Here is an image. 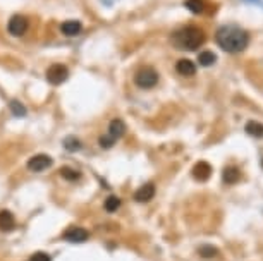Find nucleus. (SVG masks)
<instances>
[{
  "label": "nucleus",
  "mask_w": 263,
  "mask_h": 261,
  "mask_svg": "<svg viewBox=\"0 0 263 261\" xmlns=\"http://www.w3.org/2000/svg\"><path fill=\"white\" fill-rule=\"evenodd\" d=\"M241 177V172H239L236 167H227L222 174V179H224L225 184H236Z\"/></svg>",
  "instance_id": "14"
},
{
  "label": "nucleus",
  "mask_w": 263,
  "mask_h": 261,
  "mask_svg": "<svg viewBox=\"0 0 263 261\" xmlns=\"http://www.w3.org/2000/svg\"><path fill=\"white\" fill-rule=\"evenodd\" d=\"M64 148L67 152H77V150H81V141L74 136H69V138L64 139Z\"/></svg>",
  "instance_id": "19"
},
{
  "label": "nucleus",
  "mask_w": 263,
  "mask_h": 261,
  "mask_svg": "<svg viewBox=\"0 0 263 261\" xmlns=\"http://www.w3.org/2000/svg\"><path fill=\"white\" fill-rule=\"evenodd\" d=\"M124 132H126V124H124L120 119H114L112 122L109 124V132H107V134H109L112 139L117 141L119 138H122Z\"/></svg>",
  "instance_id": "11"
},
{
  "label": "nucleus",
  "mask_w": 263,
  "mask_h": 261,
  "mask_svg": "<svg viewBox=\"0 0 263 261\" xmlns=\"http://www.w3.org/2000/svg\"><path fill=\"white\" fill-rule=\"evenodd\" d=\"M81 29H83V24H81L79 21H74V19H71V21H66L62 26H60V31H62V35L69 36V38H72V36H77L81 33Z\"/></svg>",
  "instance_id": "12"
},
{
  "label": "nucleus",
  "mask_w": 263,
  "mask_h": 261,
  "mask_svg": "<svg viewBox=\"0 0 263 261\" xmlns=\"http://www.w3.org/2000/svg\"><path fill=\"white\" fill-rule=\"evenodd\" d=\"M52 162L53 160L48 155H35L28 160V169L31 172H43L48 167H52Z\"/></svg>",
  "instance_id": "6"
},
{
  "label": "nucleus",
  "mask_w": 263,
  "mask_h": 261,
  "mask_svg": "<svg viewBox=\"0 0 263 261\" xmlns=\"http://www.w3.org/2000/svg\"><path fill=\"white\" fill-rule=\"evenodd\" d=\"M198 251H200V254L203 258H214V256H217V253H218L214 246H201Z\"/></svg>",
  "instance_id": "22"
},
{
  "label": "nucleus",
  "mask_w": 263,
  "mask_h": 261,
  "mask_svg": "<svg viewBox=\"0 0 263 261\" xmlns=\"http://www.w3.org/2000/svg\"><path fill=\"white\" fill-rule=\"evenodd\" d=\"M105 210L109 213H114V212H117L119 210V206H120V199L117 198V196H109V198L105 199Z\"/></svg>",
  "instance_id": "20"
},
{
  "label": "nucleus",
  "mask_w": 263,
  "mask_h": 261,
  "mask_svg": "<svg viewBox=\"0 0 263 261\" xmlns=\"http://www.w3.org/2000/svg\"><path fill=\"white\" fill-rule=\"evenodd\" d=\"M67 78H69V71L62 64H53V65H50L47 69V81L52 86L62 85L64 81H67Z\"/></svg>",
  "instance_id": "4"
},
{
  "label": "nucleus",
  "mask_w": 263,
  "mask_h": 261,
  "mask_svg": "<svg viewBox=\"0 0 263 261\" xmlns=\"http://www.w3.org/2000/svg\"><path fill=\"white\" fill-rule=\"evenodd\" d=\"M134 83L136 86H140L141 89H150L153 86H157L158 83V74L155 69L151 67H143L134 74Z\"/></svg>",
  "instance_id": "3"
},
{
  "label": "nucleus",
  "mask_w": 263,
  "mask_h": 261,
  "mask_svg": "<svg viewBox=\"0 0 263 261\" xmlns=\"http://www.w3.org/2000/svg\"><path fill=\"white\" fill-rule=\"evenodd\" d=\"M98 143H100V146H102V148H112L114 143H116V139H112L109 134H105V136H102V138L98 139Z\"/></svg>",
  "instance_id": "23"
},
{
  "label": "nucleus",
  "mask_w": 263,
  "mask_h": 261,
  "mask_svg": "<svg viewBox=\"0 0 263 261\" xmlns=\"http://www.w3.org/2000/svg\"><path fill=\"white\" fill-rule=\"evenodd\" d=\"M29 261H52L50 260V256L47 253H42V251H40V253H35L31 256V260Z\"/></svg>",
  "instance_id": "24"
},
{
  "label": "nucleus",
  "mask_w": 263,
  "mask_h": 261,
  "mask_svg": "<svg viewBox=\"0 0 263 261\" xmlns=\"http://www.w3.org/2000/svg\"><path fill=\"white\" fill-rule=\"evenodd\" d=\"M7 31L12 36H23L28 31V19L24 16H12L7 24Z\"/></svg>",
  "instance_id": "5"
},
{
  "label": "nucleus",
  "mask_w": 263,
  "mask_h": 261,
  "mask_svg": "<svg viewBox=\"0 0 263 261\" xmlns=\"http://www.w3.org/2000/svg\"><path fill=\"white\" fill-rule=\"evenodd\" d=\"M153 196H155V186L153 184H144V186H141L140 189L134 193V199H136L138 203L150 201V199H153Z\"/></svg>",
  "instance_id": "8"
},
{
  "label": "nucleus",
  "mask_w": 263,
  "mask_h": 261,
  "mask_svg": "<svg viewBox=\"0 0 263 261\" xmlns=\"http://www.w3.org/2000/svg\"><path fill=\"white\" fill-rule=\"evenodd\" d=\"M210 175H212V167H210V163H207V162H198L196 165L193 167V177H194L196 180H200V182L207 180Z\"/></svg>",
  "instance_id": "9"
},
{
  "label": "nucleus",
  "mask_w": 263,
  "mask_h": 261,
  "mask_svg": "<svg viewBox=\"0 0 263 261\" xmlns=\"http://www.w3.org/2000/svg\"><path fill=\"white\" fill-rule=\"evenodd\" d=\"M215 40H217L218 46L222 50L229 53H238L242 52V50L248 46L249 43V35L241 29L239 26L234 24H227V26H222L218 28L217 35H215Z\"/></svg>",
  "instance_id": "1"
},
{
  "label": "nucleus",
  "mask_w": 263,
  "mask_h": 261,
  "mask_svg": "<svg viewBox=\"0 0 263 261\" xmlns=\"http://www.w3.org/2000/svg\"><path fill=\"white\" fill-rule=\"evenodd\" d=\"M60 175H62L66 180H71V182H74V180L79 179L81 174L77 172L76 169H71V167H62V169H60Z\"/></svg>",
  "instance_id": "18"
},
{
  "label": "nucleus",
  "mask_w": 263,
  "mask_h": 261,
  "mask_svg": "<svg viewBox=\"0 0 263 261\" xmlns=\"http://www.w3.org/2000/svg\"><path fill=\"white\" fill-rule=\"evenodd\" d=\"M172 43L177 50H196L205 43V33L196 26H186L172 35Z\"/></svg>",
  "instance_id": "2"
},
{
  "label": "nucleus",
  "mask_w": 263,
  "mask_h": 261,
  "mask_svg": "<svg viewBox=\"0 0 263 261\" xmlns=\"http://www.w3.org/2000/svg\"><path fill=\"white\" fill-rule=\"evenodd\" d=\"M175 71L179 72L181 76L190 78V76L196 74V65H194V62H191L190 59H181L179 62H177V65H175Z\"/></svg>",
  "instance_id": "10"
},
{
  "label": "nucleus",
  "mask_w": 263,
  "mask_h": 261,
  "mask_svg": "<svg viewBox=\"0 0 263 261\" xmlns=\"http://www.w3.org/2000/svg\"><path fill=\"white\" fill-rule=\"evenodd\" d=\"M16 227V218L9 210H2L0 212V230L4 232H11L12 229Z\"/></svg>",
  "instance_id": "13"
},
{
  "label": "nucleus",
  "mask_w": 263,
  "mask_h": 261,
  "mask_svg": "<svg viewBox=\"0 0 263 261\" xmlns=\"http://www.w3.org/2000/svg\"><path fill=\"white\" fill-rule=\"evenodd\" d=\"M88 237H90L88 230L81 229V227H69V229L62 234L64 240H67V242H77V244L88 240Z\"/></svg>",
  "instance_id": "7"
},
{
  "label": "nucleus",
  "mask_w": 263,
  "mask_h": 261,
  "mask_svg": "<svg viewBox=\"0 0 263 261\" xmlns=\"http://www.w3.org/2000/svg\"><path fill=\"white\" fill-rule=\"evenodd\" d=\"M246 132L249 136H255V138H263V124L256 122V120H249L246 124Z\"/></svg>",
  "instance_id": "15"
},
{
  "label": "nucleus",
  "mask_w": 263,
  "mask_h": 261,
  "mask_svg": "<svg viewBox=\"0 0 263 261\" xmlns=\"http://www.w3.org/2000/svg\"><path fill=\"white\" fill-rule=\"evenodd\" d=\"M184 5H186L191 12H194V14H201V12L205 11V2H203V0H186V2H184Z\"/></svg>",
  "instance_id": "17"
},
{
  "label": "nucleus",
  "mask_w": 263,
  "mask_h": 261,
  "mask_svg": "<svg viewBox=\"0 0 263 261\" xmlns=\"http://www.w3.org/2000/svg\"><path fill=\"white\" fill-rule=\"evenodd\" d=\"M215 60H217V55H215L214 52H208V50H205V52H201L200 55H198V62H200L203 67H208V65L215 64Z\"/></svg>",
  "instance_id": "16"
},
{
  "label": "nucleus",
  "mask_w": 263,
  "mask_h": 261,
  "mask_svg": "<svg viewBox=\"0 0 263 261\" xmlns=\"http://www.w3.org/2000/svg\"><path fill=\"white\" fill-rule=\"evenodd\" d=\"M11 112L14 113L16 117H24L26 115L24 105H23V103H19V102H16V100H12V102H11Z\"/></svg>",
  "instance_id": "21"
}]
</instances>
